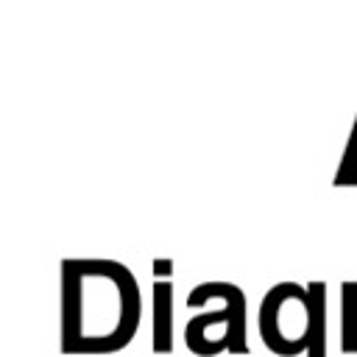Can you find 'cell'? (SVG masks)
<instances>
[{"mask_svg":"<svg viewBox=\"0 0 357 357\" xmlns=\"http://www.w3.org/2000/svg\"><path fill=\"white\" fill-rule=\"evenodd\" d=\"M259 340L273 357H329L326 282H279L257 312Z\"/></svg>","mask_w":357,"mask_h":357,"instance_id":"7a4b0ae2","label":"cell"},{"mask_svg":"<svg viewBox=\"0 0 357 357\" xmlns=\"http://www.w3.org/2000/svg\"><path fill=\"white\" fill-rule=\"evenodd\" d=\"M215 304L201 315H192L184 326V343L198 357H215L220 351L248 354V332H245V293L229 282H204L190 290L187 307Z\"/></svg>","mask_w":357,"mask_h":357,"instance_id":"3957f363","label":"cell"},{"mask_svg":"<svg viewBox=\"0 0 357 357\" xmlns=\"http://www.w3.org/2000/svg\"><path fill=\"white\" fill-rule=\"evenodd\" d=\"M332 184L335 187H357V117H354V126H351V134L343 148V159H340V167L332 178Z\"/></svg>","mask_w":357,"mask_h":357,"instance_id":"8992f818","label":"cell"},{"mask_svg":"<svg viewBox=\"0 0 357 357\" xmlns=\"http://www.w3.org/2000/svg\"><path fill=\"white\" fill-rule=\"evenodd\" d=\"M153 351L156 354L173 351V284L170 282L153 284Z\"/></svg>","mask_w":357,"mask_h":357,"instance_id":"277c9868","label":"cell"},{"mask_svg":"<svg viewBox=\"0 0 357 357\" xmlns=\"http://www.w3.org/2000/svg\"><path fill=\"white\" fill-rule=\"evenodd\" d=\"M142 318L134 276L117 262H64L61 351L109 354L128 346Z\"/></svg>","mask_w":357,"mask_h":357,"instance_id":"6da1fadb","label":"cell"},{"mask_svg":"<svg viewBox=\"0 0 357 357\" xmlns=\"http://www.w3.org/2000/svg\"><path fill=\"white\" fill-rule=\"evenodd\" d=\"M340 354H357V279L340 282V324H337Z\"/></svg>","mask_w":357,"mask_h":357,"instance_id":"5b68a950","label":"cell"}]
</instances>
